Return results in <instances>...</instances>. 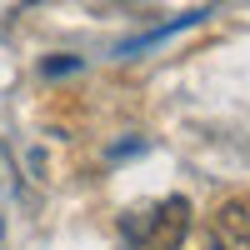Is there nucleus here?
I'll list each match as a JSON object with an SVG mask.
<instances>
[{"label":"nucleus","mask_w":250,"mask_h":250,"mask_svg":"<svg viewBox=\"0 0 250 250\" xmlns=\"http://www.w3.org/2000/svg\"><path fill=\"white\" fill-rule=\"evenodd\" d=\"M125 230H130L145 250H180L185 230H190V200L170 195V200L150 205V210H135L125 220Z\"/></svg>","instance_id":"f257e3e1"},{"label":"nucleus","mask_w":250,"mask_h":250,"mask_svg":"<svg viewBox=\"0 0 250 250\" xmlns=\"http://www.w3.org/2000/svg\"><path fill=\"white\" fill-rule=\"evenodd\" d=\"M205 250H250V205L245 200H225L210 215Z\"/></svg>","instance_id":"f03ea898"},{"label":"nucleus","mask_w":250,"mask_h":250,"mask_svg":"<svg viewBox=\"0 0 250 250\" xmlns=\"http://www.w3.org/2000/svg\"><path fill=\"white\" fill-rule=\"evenodd\" d=\"M65 70H80L75 55H65V60H45V75H65Z\"/></svg>","instance_id":"7ed1b4c3"}]
</instances>
